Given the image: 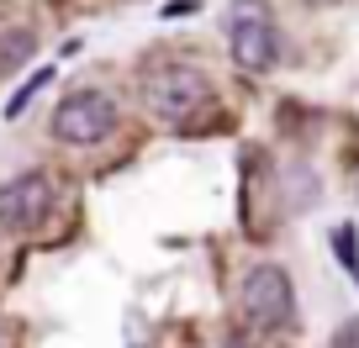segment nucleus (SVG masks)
Here are the masks:
<instances>
[{"instance_id":"f257e3e1","label":"nucleus","mask_w":359,"mask_h":348,"mask_svg":"<svg viewBox=\"0 0 359 348\" xmlns=\"http://www.w3.org/2000/svg\"><path fill=\"white\" fill-rule=\"evenodd\" d=\"M206 95H212V85L196 64H154L143 74V101L164 122H185L191 111L206 106Z\"/></svg>"},{"instance_id":"f03ea898","label":"nucleus","mask_w":359,"mask_h":348,"mask_svg":"<svg viewBox=\"0 0 359 348\" xmlns=\"http://www.w3.org/2000/svg\"><path fill=\"white\" fill-rule=\"evenodd\" d=\"M227 43H233V64L248 74H264V69L280 64V32H275V16H269L264 0H238L233 6Z\"/></svg>"},{"instance_id":"7ed1b4c3","label":"nucleus","mask_w":359,"mask_h":348,"mask_svg":"<svg viewBox=\"0 0 359 348\" xmlns=\"http://www.w3.org/2000/svg\"><path fill=\"white\" fill-rule=\"evenodd\" d=\"M116 132V101L106 90H74L53 111V137L69 148H90Z\"/></svg>"},{"instance_id":"20e7f679","label":"nucleus","mask_w":359,"mask_h":348,"mask_svg":"<svg viewBox=\"0 0 359 348\" xmlns=\"http://www.w3.org/2000/svg\"><path fill=\"white\" fill-rule=\"evenodd\" d=\"M243 316L259 327V333H275V327L291 322V274L280 270V264H259V270H248L243 280Z\"/></svg>"},{"instance_id":"39448f33","label":"nucleus","mask_w":359,"mask_h":348,"mask_svg":"<svg viewBox=\"0 0 359 348\" xmlns=\"http://www.w3.org/2000/svg\"><path fill=\"white\" fill-rule=\"evenodd\" d=\"M53 180L48 174H16L6 190H0V227L6 232H16V227H43L48 216H53Z\"/></svg>"},{"instance_id":"423d86ee","label":"nucleus","mask_w":359,"mask_h":348,"mask_svg":"<svg viewBox=\"0 0 359 348\" xmlns=\"http://www.w3.org/2000/svg\"><path fill=\"white\" fill-rule=\"evenodd\" d=\"M48 79H53V69H37V74H32V79H27L22 90H16V95H11V101H6V116H22V111H27V106H32V95H37V90H43Z\"/></svg>"},{"instance_id":"0eeeda50","label":"nucleus","mask_w":359,"mask_h":348,"mask_svg":"<svg viewBox=\"0 0 359 348\" xmlns=\"http://www.w3.org/2000/svg\"><path fill=\"white\" fill-rule=\"evenodd\" d=\"M32 58V32H16L0 43V64H27Z\"/></svg>"},{"instance_id":"6e6552de","label":"nucleus","mask_w":359,"mask_h":348,"mask_svg":"<svg viewBox=\"0 0 359 348\" xmlns=\"http://www.w3.org/2000/svg\"><path fill=\"white\" fill-rule=\"evenodd\" d=\"M333 243H338V253H344V264H348V270H359V243H354V232H348V227H338V232H333Z\"/></svg>"},{"instance_id":"1a4fd4ad","label":"nucleus","mask_w":359,"mask_h":348,"mask_svg":"<svg viewBox=\"0 0 359 348\" xmlns=\"http://www.w3.org/2000/svg\"><path fill=\"white\" fill-rule=\"evenodd\" d=\"M333 348H359V316H354V322H344V327L333 333Z\"/></svg>"},{"instance_id":"9d476101","label":"nucleus","mask_w":359,"mask_h":348,"mask_svg":"<svg viewBox=\"0 0 359 348\" xmlns=\"http://www.w3.org/2000/svg\"><path fill=\"white\" fill-rule=\"evenodd\" d=\"M201 11V0H175V6H164V16H196Z\"/></svg>"}]
</instances>
